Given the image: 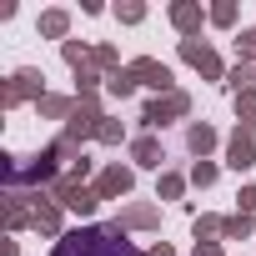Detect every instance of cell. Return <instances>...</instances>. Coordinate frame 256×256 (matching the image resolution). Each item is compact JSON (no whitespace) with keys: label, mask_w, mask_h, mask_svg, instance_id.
Segmentation results:
<instances>
[{"label":"cell","mask_w":256,"mask_h":256,"mask_svg":"<svg viewBox=\"0 0 256 256\" xmlns=\"http://www.w3.org/2000/svg\"><path fill=\"white\" fill-rule=\"evenodd\" d=\"M100 80H106V76L96 70V60H90V66H80V70H76V96H96V86H100Z\"/></svg>","instance_id":"cell-21"},{"label":"cell","mask_w":256,"mask_h":256,"mask_svg":"<svg viewBox=\"0 0 256 256\" xmlns=\"http://www.w3.org/2000/svg\"><path fill=\"white\" fill-rule=\"evenodd\" d=\"M60 56H66V66H70V70H80V66H90V56H96V50H90L86 40H66V46H60Z\"/></svg>","instance_id":"cell-20"},{"label":"cell","mask_w":256,"mask_h":256,"mask_svg":"<svg viewBox=\"0 0 256 256\" xmlns=\"http://www.w3.org/2000/svg\"><path fill=\"white\" fill-rule=\"evenodd\" d=\"M131 161L146 166V171H161V166H166V146H161V136H151V131L136 136V141H131Z\"/></svg>","instance_id":"cell-11"},{"label":"cell","mask_w":256,"mask_h":256,"mask_svg":"<svg viewBox=\"0 0 256 256\" xmlns=\"http://www.w3.org/2000/svg\"><path fill=\"white\" fill-rule=\"evenodd\" d=\"M226 166L231 171H251L256 166V126H236L226 136Z\"/></svg>","instance_id":"cell-6"},{"label":"cell","mask_w":256,"mask_h":256,"mask_svg":"<svg viewBox=\"0 0 256 256\" xmlns=\"http://www.w3.org/2000/svg\"><path fill=\"white\" fill-rule=\"evenodd\" d=\"M60 211H66V206H60L56 196L36 191V206H30V226H36L40 236H56V241H60Z\"/></svg>","instance_id":"cell-8"},{"label":"cell","mask_w":256,"mask_h":256,"mask_svg":"<svg viewBox=\"0 0 256 256\" xmlns=\"http://www.w3.org/2000/svg\"><path fill=\"white\" fill-rule=\"evenodd\" d=\"M116 20L120 26H141L146 20V6H141V0H126V6H116Z\"/></svg>","instance_id":"cell-24"},{"label":"cell","mask_w":256,"mask_h":256,"mask_svg":"<svg viewBox=\"0 0 256 256\" xmlns=\"http://www.w3.org/2000/svg\"><path fill=\"white\" fill-rule=\"evenodd\" d=\"M236 201H241V206H236V211H241V216H251V221H256V186H241V196H236Z\"/></svg>","instance_id":"cell-30"},{"label":"cell","mask_w":256,"mask_h":256,"mask_svg":"<svg viewBox=\"0 0 256 256\" xmlns=\"http://www.w3.org/2000/svg\"><path fill=\"white\" fill-rule=\"evenodd\" d=\"M106 90H110L116 100H131V96H136V76H131V70H110V76H106Z\"/></svg>","instance_id":"cell-17"},{"label":"cell","mask_w":256,"mask_h":256,"mask_svg":"<svg viewBox=\"0 0 256 256\" xmlns=\"http://www.w3.org/2000/svg\"><path fill=\"white\" fill-rule=\"evenodd\" d=\"M206 20H211V10H201L196 0H176V6H171V26L181 30V40H196V30Z\"/></svg>","instance_id":"cell-10"},{"label":"cell","mask_w":256,"mask_h":256,"mask_svg":"<svg viewBox=\"0 0 256 256\" xmlns=\"http://www.w3.org/2000/svg\"><path fill=\"white\" fill-rule=\"evenodd\" d=\"M191 231H196V246H216L226 236V216H196Z\"/></svg>","instance_id":"cell-15"},{"label":"cell","mask_w":256,"mask_h":256,"mask_svg":"<svg viewBox=\"0 0 256 256\" xmlns=\"http://www.w3.org/2000/svg\"><path fill=\"white\" fill-rule=\"evenodd\" d=\"M100 120H106L100 100H96V96H76V110H70V120H66V136H70V141H86V136L100 131Z\"/></svg>","instance_id":"cell-4"},{"label":"cell","mask_w":256,"mask_h":256,"mask_svg":"<svg viewBox=\"0 0 256 256\" xmlns=\"http://www.w3.org/2000/svg\"><path fill=\"white\" fill-rule=\"evenodd\" d=\"M181 60H186V66H196L206 80H226V70H221V56H216V50H211L201 36H196V40H181Z\"/></svg>","instance_id":"cell-7"},{"label":"cell","mask_w":256,"mask_h":256,"mask_svg":"<svg viewBox=\"0 0 256 256\" xmlns=\"http://www.w3.org/2000/svg\"><path fill=\"white\" fill-rule=\"evenodd\" d=\"M20 100H46V76L40 70H30V66H20L10 80H6V90H0V106H6V110H16Z\"/></svg>","instance_id":"cell-2"},{"label":"cell","mask_w":256,"mask_h":256,"mask_svg":"<svg viewBox=\"0 0 256 256\" xmlns=\"http://www.w3.org/2000/svg\"><path fill=\"white\" fill-rule=\"evenodd\" d=\"M116 221H120L126 231H151V226H161V211H156V206H126Z\"/></svg>","instance_id":"cell-13"},{"label":"cell","mask_w":256,"mask_h":256,"mask_svg":"<svg viewBox=\"0 0 256 256\" xmlns=\"http://www.w3.org/2000/svg\"><path fill=\"white\" fill-rule=\"evenodd\" d=\"M236 16H241V10L231 6V0H221V6H211V26H221V30H231V26H236Z\"/></svg>","instance_id":"cell-26"},{"label":"cell","mask_w":256,"mask_h":256,"mask_svg":"<svg viewBox=\"0 0 256 256\" xmlns=\"http://www.w3.org/2000/svg\"><path fill=\"white\" fill-rule=\"evenodd\" d=\"M90 60H96V70H120V56H116V46H110V40H100Z\"/></svg>","instance_id":"cell-22"},{"label":"cell","mask_w":256,"mask_h":256,"mask_svg":"<svg viewBox=\"0 0 256 256\" xmlns=\"http://www.w3.org/2000/svg\"><path fill=\"white\" fill-rule=\"evenodd\" d=\"M96 141H106V146H120V141H126V126L106 116V120H100V131H96Z\"/></svg>","instance_id":"cell-25"},{"label":"cell","mask_w":256,"mask_h":256,"mask_svg":"<svg viewBox=\"0 0 256 256\" xmlns=\"http://www.w3.org/2000/svg\"><path fill=\"white\" fill-rule=\"evenodd\" d=\"M216 141H221V136H216V126H206V120H191V126H186V146H191L196 161H206V156L216 151Z\"/></svg>","instance_id":"cell-12"},{"label":"cell","mask_w":256,"mask_h":256,"mask_svg":"<svg viewBox=\"0 0 256 256\" xmlns=\"http://www.w3.org/2000/svg\"><path fill=\"white\" fill-rule=\"evenodd\" d=\"M236 116H241V126H256V90L236 96Z\"/></svg>","instance_id":"cell-28"},{"label":"cell","mask_w":256,"mask_h":256,"mask_svg":"<svg viewBox=\"0 0 256 256\" xmlns=\"http://www.w3.org/2000/svg\"><path fill=\"white\" fill-rule=\"evenodd\" d=\"M66 30H70V10H46L40 16V36L46 40H60L66 46Z\"/></svg>","instance_id":"cell-16"},{"label":"cell","mask_w":256,"mask_h":256,"mask_svg":"<svg viewBox=\"0 0 256 256\" xmlns=\"http://www.w3.org/2000/svg\"><path fill=\"white\" fill-rule=\"evenodd\" d=\"M131 186H136V171L131 166H106L100 181H96V196L100 201H116V196H131Z\"/></svg>","instance_id":"cell-9"},{"label":"cell","mask_w":256,"mask_h":256,"mask_svg":"<svg viewBox=\"0 0 256 256\" xmlns=\"http://www.w3.org/2000/svg\"><path fill=\"white\" fill-rule=\"evenodd\" d=\"M126 70L136 76V86H151L156 96H171V90H176L171 66H166V60H156V56H141V60H131V66H126Z\"/></svg>","instance_id":"cell-5"},{"label":"cell","mask_w":256,"mask_h":256,"mask_svg":"<svg viewBox=\"0 0 256 256\" xmlns=\"http://www.w3.org/2000/svg\"><path fill=\"white\" fill-rule=\"evenodd\" d=\"M251 226H256V221H251V216H241V211H236V216H226V241H246V236H251Z\"/></svg>","instance_id":"cell-23"},{"label":"cell","mask_w":256,"mask_h":256,"mask_svg":"<svg viewBox=\"0 0 256 256\" xmlns=\"http://www.w3.org/2000/svg\"><path fill=\"white\" fill-rule=\"evenodd\" d=\"M236 50H241V60H256V30H241L236 36Z\"/></svg>","instance_id":"cell-29"},{"label":"cell","mask_w":256,"mask_h":256,"mask_svg":"<svg viewBox=\"0 0 256 256\" xmlns=\"http://www.w3.org/2000/svg\"><path fill=\"white\" fill-rule=\"evenodd\" d=\"M36 110H40V116H50V120H70L76 100H70V96H46V100H40Z\"/></svg>","instance_id":"cell-18"},{"label":"cell","mask_w":256,"mask_h":256,"mask_svg":"<svg viewBox=\"0 0 256 256\" xmlns=\"http://www.w3.org/2000/svg\"><path fill=\"white\" fill-rule=\"evenodd\" d=\"M56 256H146L126 241V226L120 221H106V226H80V231H66L56 241Z\"/></svg>","instance_id":"cell-1"},{"label":"cell","mask_w":256,"mask_h":256,"mask_svg":"<svg viewBox=\"0 0 256 256\" xmlns=\"http://www.w3.org/2000/svg\"><path fill=\"white\" fill-rule=\"evenodd\" d=\"M146 256H176V251H171V246H166V241H161V246H151V251H146Z\"/></svg>","instance_id":"cell-31"},{"label":"cell","mask_w":256,"mask_h":256,"mask_svg":"<svg viewBox=\"0 0 256 256\" xmlns=\"http://www.w3.org/2000/svg\"><path fill=\"white\" fill-rule=\"evenodd\" d=\"M216 176H221V171H216L211 161H196V166H191V186H201V191H206V186H216Z\"/></svg>","instance_id":"cell-27"},{"label":"cell","mask_w":256,"mask_h":256,"mask_svg":"<svg viewBox=\"0 0 256 256\" xmlns=\"http://www.w3.org/2000/svg\"><path fill=\"white\" fill-rule=\"evenodd\" d=\"M231 96H246V90H256V70H251V60H236L231 70H226V80H221Z\"/></svg>","instance_id":"cell-14"},{"label":"cell","mask_w":256,"mask_h":256,"mask_svg":"<svg viewBox=\"0 0 256 256\" xmlns=\"http://www.w3.org/2000/svg\"><path fill=\"white\" fill-rule=\"evenodd\" d=\"M176 116H191V96L186 90H171V96H156L146 110H141V120H146V131L156 136L161 131V126H171Z\"/></svg>","instance_id":"cell-3"},{"label":"cell","mask_w":256,"mask_h":256,"mask_svg":"<svg viewBox=\"0 0 256 256\" xmlns=\"http://www.w3.org/2000/svg\"><path fill=\"white\" fill-rule=\"evenodd\" d=\"M251 70H256V60H251Z\"/></svg>","instance_id":"cell-33"},{"label":"cell","mask_w":256,"mask_h":256,"mask_svg":"<svg viewBox=\"0 0 256 256\" xmlns=\"http://www.w3.org/2000/svg\"><path fill=\"white\" fill-rule=\"evenodd\" d=\"M196 256H221V246H196Z\"/></svg>","instance_id":"cell-32"},{"label":"cell","mask_w":256,"mask_h":256,"mask_svg":"<svg viewBox=\"0 0 256 256\" xmlns=\"http://www.w3.org/2000/svg\"><path fill=\"white\" fill-rule=\"evenodd\" d=\"M181 191H186V176L161 171V181H156V201H181Z\"/></svg>","instance_id":"cell-19"}]
</instances>
